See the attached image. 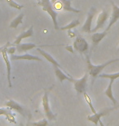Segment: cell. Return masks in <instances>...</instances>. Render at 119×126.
I'll list each match as a JSON object with an SVG mask.
<instances>
[{
    "label": "cell",
    "instance_id": "6da1fadb",
    "mask_svg": "<svg viewBox=\"0 0 119 126\" xmlns=\"http://www.w3.org/2000/svg\"><path fill=\"white\" fill-rule=\"evenodd\" d=\"M115 62H119V58L109 60V61L103 63V64L94 65V64H92V62H91L90 57H87V67L88 74H89L92 78L95 79L96 77H98V75L100 74V72L102 71L106 66H108V65L110 64H113V63H114Z\"/></svg>",
    "mask_w": 119,
    "mask_h": 126
},
{
    "label": "cell",
    "instance_id": "7a4b0ae2",
    "mask_svg": "<svg viewBox=\"0 0 119 126\" xmlns=\"http://www.w3.org/2000/svg\"><path fill=\"white\" fill-rule=\"evenodd\" d=\"M38 5L41 7L42 9L43 10L44 12H46L51 16V18H52V22H53L54 28L56 30V31H58V30L60 29L59 25H58V21H57L58 13L54 10V7H53L51 0H39V1H38Z\"/></svg>",
    "mask_w": 119,
    "mask_h": 126
},
{
    "label": "cell",
    "instance_id": "3957f363",
    "mask_svg": "<svg viewBox=\"0 0 119 126\" xmlns=\"http://www.w3.org/2000/svg\"><path fill=\"white\" fill-rule=\"evenodd\" d=\"M51 90V89H50ZM50 90H46L44 92L43 95L42 97V106L44 110V114L45 116L47 117V119L50 121H53V120H56V114L53 113L50 107L49 104V92Z\"/></svg>",
    "mask_w": 119,
    "mask_h": 126
},
{
    "label": "cell",
    "instance_id": "277c9868",
    "mask_svg": "<svg viewBox=\"0 0 119 126\" xmlns=\"http://www.w3.org/2000/svg\"><path fill=\"white\" fill-rule=\"evenodd\" d=\"M73 47L74 50L78 52L81 54H86L89 49V44L87 41L81 35H78L75 40L73 41Z\"/></svg>",
    "mask_w": 119,
    "mask_h": 126
},
{
    "label": "cell",
    "instance_id": "5b68a950",
    "mask_svg": "<svg viewBox=\"0 0 119 126\" xmlns=\"http://www.w3.org/2000/svg\"><path fill=\"white\" fill-rule=\"evenodd\" d=\"M89 77V74L86 73L82 78L78 79H73V87L76 90L78 94H83V93L87 91V80Z\"/></svg>",
    "mask_w": 119,
    "mask_h": 126
},
{
    "label": "cell",
    "instance_id": "8992f818",
    "mask_svg": "<svg viewBox=\"0 0 119 126\" xmlns=\"http://www.w3.org/2000/svg\"><path fill=\"white\" fill-rule=\"evenodd\" d=\"M4 106L6 107L9 108L10 110H14V111H16V112L20 113L22 116H24L25 118L29 117V113H28L27 110L25 109L23 106H21L20 103L16 102V101L9 100V101H7V102H6L4 103Z\"/></svg>",
    "mask_w": 119,
    "mask_h": 126
},
{
    "label": "cell",
    "instance_id": "52a82bcc",
    "mask_svg": "<svg viewBox=\"0 0 119 126\" xmlns=\"http://www.w3.org/2000/svg\"><path fill=\"white\" fill-rule=\"evenodd\" d=\"M116 107H115V106H114V107L105 108V109L100 110V111H99V112H95V113H94V114H92V115H87V119L88 121L93 123V124H95V125H98L99 122L100 121L101 118H102L103 116H105V115H108L113 110H114Z\"/></svg>",
    "mask_w": 119,
    "mask_h": 126
},
{
    "label": "cell",
    "instance_id": "ba28073f",
    "mask_svg": "<svg viewBox=\"0 0 119 126\" xmlns=\"http://www.w3.org/2000/svg\"><path fill=\"white\" fill-rule=\"evenodd\" d=\"M96 13V9L94 7H91L87 13V17L86 19V21L82 26V31L86 33H92V21L94 18L95 15Z\"/></svg>",
    "mask_w": 119,
    "mask_h": 126
},
{
    "label": "cell",
    "instance_id": "9c48e42d",
    "mask_svg": "<svg viewBox=\"0 0 119 126\" xmlns=\"http://www.w3.org/2000/svg\"><path fill=\"white\" fill-rule=\"evenodd\" d=\"M108 18V13L105 10H102L101 12L98 15V17L96 19V24L94 29H92V33H95L100 29H102L105 25V22L107 21Z\"/></svg>",
    "mask_w": 119,
    "mask_h": 126
},
{
    "label": "cell",
    "instance_id": "30bf717a",
    "mask_svg": "<svg viewBox=\"0 0 119 126\" xmlns=\"http://www.w3.org/2000/svg\"><path fill=\"white\" fill-rule=\"evenodd\" d=\"M108 1L110 2L111 5H112L113 12H112V14H111V17H110L109 21H108V25L107 26V29H106V31H108V30L119 20V7L117 4H115V2H113V0H108Z\"/></svg>",
    "mask_w": 119,
    "mask_h": 126
},
{
    "label": "cell",
    "instance_id": "8fae6325",
    "mask_svg": "<svg viewBox=\"0 0 119 126\" xmlns=\"http://www.w3.org/2000/svg\"><path fill=\"white\" fill-rule=\"evenodd\" d=\"M9 47V46H8ZM7 47L2 50L1 54L2 56V58H3V61L5 65H6V68H7V83H8V87L12 88V80H11V71H12V65H11V62H10V59L8 57V54L7 52Z\"/></svg>",
    "mask_w": 119,
    "mask_h": 126
},
{
    "label": "cell",
    "instance_id": "7c38bea8",
    "mask_svg": "<svg viewBox=\"0 0 119 126\" xmlns=\"http://www.w3.org/2000/svg\"><path fill=\"white\" fill-rule=\"evenodd\" d=\"M53 69H54L55 76H56L58 80H59L60 83H63L65 80H68V81L73 83V78L69 74H65V73L62 70L61 68L58 67L57 65H53Z\"/></svg>",
    "mask_w": 119,
    "mask_h": 126
},
{
    "label": "cell",
    "instance_id": "4fadbf2b",
    "mask_svg": "<svg viewBox=\"0 0 119 126\" xmlns=\"http://www.w3.org/2000/svg\"><path fill=\"white\" fill-rule=\"evenodd\" d=\"M12 61H20V60H26V61H37V62H42V60L40 57L37 56H34L29 53H25L23 55H11Z\"/></svg>",
    "mask_w": 119,
    "mask_h": 126
},
{
    "label": "cell",
    "instance_id": "5bb4252c",
    "mask_svg": "<svg viewBox=\"0 0 119 126\" xmlns=\"http://www.w3.org/2000/svg\"><path fill=\"white\" fill-rule=\"evenodd\" d=\"M33 35H34V27L31 26L26 31H24V32L21 33V34H20L15 39L14 42H13V45H16V44H21V42L24 39H27V38L32 37Z\"/></svg>",
    "mask_w": 119,
    "mask_h": 126
},
{
    "label": "cell",
    "instance_id": "9a60e30c",
    "mask_svg": "<svg viewBox=\"0 0 119 126\" xmlns=\"http://www.w3.org/2000/svg\"><path fill=\"white\" fill-rule=\"evenodd\" d=\"M37 45L34 44V43H27V44H19L16 45V51L19 53H22V52H26L29 50H31L34 47H36Z\"/></svg>",
    "mask_w": 119,
    "mask_h": 126
},
{
    "label": "cell",
    "instance_id": "2e32d148",
    "mask_svg": "<svg viewBox=\"0 0 119 126\" xmlns=\"http://www.w3.org/2000/svg\"><path fill=\"white\" fill-rule=\"evenodd\" d=\"M107 35V31L99 32V33H94L92 36V46L96 47L102 40L105 39Z\"/></svg>",
    "mask_w": 119,
    "mask_h": 126
},
{
    "label": "cell",
    "instance_id": "e0dca14e",
    "mask_svg": "<svg viewBox=\"0 0 119 126\" xmlns=\"http://www.w3.org/2000/svg\"><path fill=\"white\" fill-rule=\"evenodd\" d=\"M37 51L39 52L40 54L42 55V57H44L45 59L47 60V62H49L51 64H52L53 65H57L58 67H60V68H61V66H60V65L59 64V63L57 62V61L55 60L54 57H53L52 55H50L48 52H47L46 51H44L43 49H42V48H39V47H38L37 48Z\"/></svg>",
    "mask_w": 119,
    "mask_h": 126
},
{
    "label": "cell",
    "instance_id": "ac0fdd59",
    "mask_svg": "<svg viewBox=\"0 0 119 126\" xmlns=\"http://www.w3.org/2000/svg\"><path fill=\"white\" fill-rule=\"evenodd\" d=\"M60 3L62 5V8L65 12H75V13H80L81 10L76 9L72 6V0H60Z\"/></svg>",
    "mask_w": 119,
    "mask_h": 126
},
{
    "label": "cell",
    "instance_id": "d6986e66",
    "mask_svg": "<svg viewBox=\"0 0 119 126\" xmlns=\"http://www.w3.org/2000/svg\"><path fill=\"white\" fill-rule=\"evenodd\" d=\"M113 83L109 81V83H108V84L107 89H105V93H104V94H105V95L107 96V97L111 100V102H113V106L117 107V106H118V101L115 99L114 96H113Z\"/></svg>",
    "mask_w": 119,
    "mask_h": 126
},
{
    "label": "cell",
    "instance_id": "ffe728a7",
    "mask_svg": "<svg viewBox=\"0 0 119 126\" xmlns=\"http://www.w3.org/2000/svg\"><path fill=\"white\" fill-rule=\"evenodd\" d=\"M24 13H21L17 16L16 18H14L12 21H11V23L9 25V27L10 28H14V29H16L18 27L19 25H21L23 23V18H24Z\"/></svg>",
    "mask_w": 119,
    "mask_h": 126
},
{
    "label": "cell",
    "instance_id": "44dd1931",
    "mask_svg": "<svg viewBox=\"0 0 119 126\" xmlns=\"http://www.w3.org/2000/svg\"><path fill=\"white\" fill-rule=\"evenodd\" d=\"M99 78H104V79H108L110 82L114 83V81L119 78V72L112 73V74H101L98 75Z\"/></svg>",
    "mask_w": 119,
    "mask_h": 126
},
{
    "label": "cell",
    "instance_id": "7402d4cb",
    "mask_svg": "<svg viewBox=\"0 0 119 126\" xmlns=\"http://www.w3.org/2000/svg\"><path fill=\"white\" fill-rule=\"evenodd\" d=\"M80 25V21L79 20H74V21H73L70 22L69 24L66 25V26H62V27H60V31H68V30H73V28H76L77 26H78Z\"/></svg>",
    "mask_w": 119,
    "mask_h": 126
},
{
    "label": "cell",
    "instance_id": "603a6c76",
    "mask_svg": "<svg viewBox=\"0 0 119 126\" xmlns=\"http://www.w3.org/2000/svg\"><path fill=\"white\" fill-rule=\"evenodd\" d=\"M83 97H84L85 100H86V102H87V105H88V107H90L91 110H92V114H94V113L97 112V111H96V110H95V108L94 107V106H93V103H92V98H91L90 96L88 95V94L87 93V91L83 93Z\"/></svg>",
    "mask_w": 119,
    "mask_h": 126
},
{
    "label": "cell",
    "instance_id": "cb8c5ba5",
    "mask_svg": "<svg viewBox=\"0 0 119 126\" xmlns=\"http://www.w3.org/2000/svg\"><path fill=\"white\" fill-rule=\"evenodd\" d=\"M6 1H7V4H8L10 7H13V8H15V9L21 10V9L24 7L23 5L17 3L16 2H15V1H14V0H6Z\"/></svg>",
    "mask_w": 119,
    "mask_h": 126
},
{
    "label": "cell",
    "instance_id": "d4e9b609",
    "mask_svg": "<svg viewBox=\"0 0 119 126\" xmlns=\"http://www.w3.org/2000/svg\"><path fill=\"white\" fill-rule=\"evenodd\" d=\"M15 114L13 113H11V114L7 115H5V119H6L7 121L10 122V123H12V124H16V117H15Z\"/></svg>",
    "mask_w": 119,
    "mask_h": 126
},
{
    "label": "cell",
    "instance_id": "484cf974",
    "mask_svg": "<svg viewBox=\"0 0 119 126\" xmlns=\"http://www.w3.org/2000/svg\"><path fill=\"white\" fill-rule=\"evenodd\" d=\"M31 125H37V126H46V125H48V121L47 119H42L41 120H39V121L32 123Z\"/></svg>",
    "mask_w": 119,
    "mask_h": 126
},
{
    "label": "cell",
    "instance_id": "4316f807",
    "mask_svg": "<svg viewBox=\"0 0 119 126\" xmlns=\"http://www.w3.org/2000/svg\"><path fill=\"white\" fill-rule=\"evenodd\" d=\"M12 112V110H10L9 108H0V115H3V116H5V115H7L9 114H11Z\"/></svg>",
    "mask_w": 119,
    "mask_h": 126
},
{
    "label": "cell",
    "instance_id": "83f0119b",
    "mask_svg": "<svg viewBox=\"0 0 119 126\" xmlns=\"http://www.w3.org/2000/svg\"><path fill=\"white\" fill-rule=\"evenodd\" d=\"M16 51V47H7V54H9V55L15 54Z\"/></svg>",
    "mask_w": 119,
    "mask_h": 126
},
{
    "label": "cell",
    "instance_id": "f1b7e54d",
    "mask_svg": "<svg viewBox=\"0 0 119 126\" xmlns=\"http://www.w3.org/2000/svg\"><path fill=\"white\" fill-rule=\"evenodd\" d=\"M65 49H66L67 51H69V52H71V53H73V52H74V48H73V45H67V46L65 47Z\"/></svg>",
    "mask_w": 119,
    "mask_h": 126
},
{
    "label": "cell",
    "instance_id": "f546056e",
    "mask_svg": "<svg viewBox=\"0 0 119 126\" xmlns=\"http://www.w3.org/2000/svg\"><path fill=\"white\" fill-rule=\"evenodd\" d=\"M10 45H11V44H10L9 42H7L6 44H4L3 46H2V47H0V53H1L2 52V50H3L5 47H8V46H10Z\"/></svg>",
    "mask_w": 119,
    "mask_h": 126
},
{
    "label": "cell",
    "instance_id": "4dcf8cb0",
    "mask_svg": "<svg viewBox=\"0 0 119 126\" xmlns=\"http://www.w3.org/2000/svg\"><path fill=\"white\" fill-rule=\"evenodd\" d=\"M68 34H69V37H71V38H73V37H75V36H76L75 33H74V32H73V31H72V30H68Z\"/></svg>",
    "mask_w": 119,
    "mask_h": 126
},
{
    "label": "cell",
    "instance_id": "1f68e13d",
    "mask_svg": "<svg viewBox=\"0 0 119 126\" xmlns=\"http://www.w3.org/2000/svg\"><path fill=\"white\" fill-rule=\"evenodd\" d=\"M56 1H57V0H51V2H52V3H53V4L55 3V2H56Z\"/></svg>",
    "mask_w": 119,
    "mask_h": 126
},
{
    "label": "cell",
    "instance_id": "d6a6232c",
    "mask_svg": "<svg viewBox=\"0 0 119 126\" xmlns=\"http://www.w3.org/2000/svg\"><path fill=\"white\" fill-rule=\"evenodd\" d=\"M118 51H119V47H118Z\"/></svg>",
    "mask_w": 119,
    "mask_h": 126
},
{
    "label": "cell",
    "instance_id": "836d02e7",
    "mask_svg": "<svg viewBox=\"0 0 119 126\" xmlns=\"http://www.w3.org/2000/svg\"><path fill=\"white\" fill-rule=\"evenodd\" d=\"M37 1H39V0H37Z\"/></svg>",
    "mask_w": 119,
    "mask_h": 126
}]
</instances>
